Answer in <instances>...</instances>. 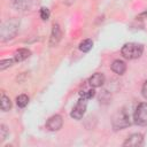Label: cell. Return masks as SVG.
<instances>
[{
  "label": "cell",
  "mask_w": 147,
  "mask_h": 147,
  "mask_svg": "<svg viewBox=\"0 0 147 147\" xmlns=\"http://www.w3.org/2000/svg\"><path fill=\"white\" fill-rule=\"evenodd\" d=\"M133 119L137 125L140 126L147 125V102H141L137 106L133 114Z\"/></svg>",
  "instance_id": "4"
},
{
  "label": "cell",
  "mask_w": 147,
  "mask_h": 147,
  "mask_svg": "<svg viewBox=\"0 0 147 147\" xmlns=\"http://www.w3.org/2000/svg\"><path fill=\"white\" fill-rule=\"evenodd\" d=\"M15 63V60L14 59H5V60H1L0 61V70H5L9 67H11L13 64Z\"/></svg>",
  "instance_id": "17"
},
{
  "label": "cell",
  "mask_w": 147,
  "mask_h": 147,
  "mask_svg": "<svg viewBox=\"0 0 147 147\" xmlns=\"http://www.w3.org/2000/svg\"><path fill=\"white\" fill-rule=\"evenodd\" d=\"M32 1L33 0H11V3L16 10L25 11V10H29L31 8Z\"/></svg>",
  "instance_id": "10"
},
{
  "label": "cell",
  "mask_w": 147,
  "mask_h": 147,
  "mask_svg": "<svg viewBox=\"0 0 147 147\" xmlns=\"http://www.w3.org/2000/svg\"><path fill=\"white\" fill-rule=\"evenodd\" d=\"M63 125V118L61 115H53L46 122V127L49 131H59Z\"/></svg>",
  "instance_id": "6"
},
{
  "label": "cell",
  "mask_w": 147,
  "mask_h": 147,
  "mask_svg": "<svg viewBox=\"0 0 147 147\" xmlns=\"http://www.w3.org/2000/svg\"><path fill=\"white\" fill-rule=\"evenodd\" d=\"M29 103V96L26 94H21L16 98V105L20 107V108H24L26 107Z\"/></svg>",
  "instance_id": "16"
},
{
  "label": "cell",
  "mask_w": 147,
  "mask_h": 147,
  "mask_svg": "<svg viewBox=\"0 0 147 147\" xmlns=\"http://www.w3.org/2000/svg\"><path fill=\"white\" fill-rule=\"evenodd\" d=\"M137 18H138V20H144V18H147V9H146L145 11H142L141 14H139V15L137 16Z\"/></svg>",
  "instance_id": "21"
},
{
  "label": "cell",
  "mask_w": 147,
  "mask_h": 147,
  "mask_svg": "<svg viewBox=\"0 0 147 147\" xmlns=\"http://www.w3.org/2000/svg\"><path fill=\"white\" fill-rule=\"evenodd\" d=\"M92 47H93V40H92V39H85V40L80 41V44H79V46H78V48H79L83 53L90 52V51L92 49Z\"/></svg>",
  "instance_id": "14"
},
{
  "label": "cell",
  "mask_w": 147,
  "mask_h": 147,
  "mask_svg": "<svg viewBox=\"0 0 147 147\" xmlns=\"http://www.w3.org/2000/svg\"><path fill=\"white\" fill-rule=\"evenodd\" d=\"M8 133H9V131H8L7 126H6L5 124H1V125H0V141H1V142L7 138Z\"/></svg>",
  "instance_id": "19"
},
{
  "label": "cell",
  "mask_w": 147,
  "mask_h": 147,
  "mask_svg": "<svg viewBox=\"0 0 147 147\" xmlns=\"http://www.w3.org/2000/svg\"><path fill=\"white\" fill-rule=\"evenodd\" d=\"M88 84L91 87H101L105 84V75L101 72H95L88 78Z\"/></svg>",
  "instance_id": "9"
},
{
  "label": "cell",
  "mask_w": 147,
  "mask_h": 147,
  "mask_svg": "<svg viewBox=\"0 0 147 147\" xmlns=\"http://www.w3.org/2000/svg\"><path fill=\"white\" fill-rule=\"evenodd\" d=\"M141 94L145 99H147V79L145 80L144 85H142V88H141Z\"/></svg>",
  "instance_id": "20"
},
{
  "label": "cell",
  "mask_w": 147,
  "mask_h": 147,
  "mask_svg": "<svg viewBox=\"0 0 147 147\" xmlns=\"http://www.w3.org/2000/svg\"><path fill=\"white\" fill-rule=\"evenodd\" d=\"M39 15H40V18H41L42 21H47V20L49 18V16H51V11H49L48 8L42 7V8H40V10H39Z\"/></svg>",
  "instance_id": "18"
},
{
  "label": "cell",
  "mask_w": 147,
  "mask_h": 147,
  "mask_svg": "<svg viewBox=\"0 0 147 147\" xmlns=\"http://www.w3.org/2000/svg\"><path fill=\"white\" fill-rule=\"evenodd\" d=\"M111 70L117 74V75H123L125 71H126V64L124 61L122 60H115L113 63H111Z\"/></svg>",
  "instance_id": "12"
},
{
  "label": "cell",
  "mask_w": 147,
  "mask_h": 147,
  "mask_svg": "<svg viewBox=\"0 0 147 147\" xmlns=\"http://www.w3.org/2000/svg\"><path fill=\"white\" fill-rule=\"evenodd\" d=\"M121 53L123 57L127 60H136L139 59L144 53V46L138 42H126L123 45Z\"/></svg>",
  "instance_id": "3"
},
{
  "label": "cell",
  "mask_w": 147,
  "mask_h": 147,
  "mask_svg": "<svg viewBox=\"0 0 147 147\" xmlns=\"http://www.w3.org/2000/svg\"><path fill=\"white\" fill-rule=\"evenodd\" d=\"M86 108H87V100L86 99H83L80 98L77 103L75 105V107L72 108L71 113H70V116L74 118V119H82L83 116L85 115V111H86Z\"/></svg>",
  "instance_id": "5"
},
{
  "label": "cell",
  "mask_w": 147,
  "mask_h": 147,
  "mask_svg": "<svg viewBox=\"0 0 147 147\" xmlns=\"http://www.w3.org/2000/svg\"><path fill=\"white\" fill-rule=\"evenodd\" d=\"M0 108L2 111H8L11 108V101L10 99L3 93L1 92V98H0Z\"/></svg>",
  "instance_id": "13"
},
{
  "label": "cell",
  "mask_w": 147,
  "mask_h": 147,
  "mask_svg": "<svg viewBox=\"0 0 147 147\" xmlns=\"http://www.w3.org/2000/svg\"><path fill=\"white\" fill-rule=\"evenodd\" d=\"M62 38V30L59 24H53L51 37H49V46H56Z\"/></svg>",
  "instance_id": "8"
},
{
  "label": "cell",
  "mask_w": 147,
  "mask_h": 147,
  "mask_svg": "<svg viewBox=\"0 0 147 147\" xmlns=\"http://www.w3.org/2000/svg\"><path fill=\"white\" fill-rule=\"evenodd\" d=\"M18 28H20V21L17 18L13 17V18H9V20L5 21L0 26V39H1V41H8V40L13 39L17 34Z\"/></svg>",
  "instance_id": "1"
},
{
  "label": "cell",
  "mask_w": 147,
  "mask_h": 147,
  "mask_svg": "<svg viewBox=\"0 0 147 147\" xmlns=\"http://www.w3.org/2000/svg\"><path fill=\"white\" fill-rule=\"evenodd\" d=\"M94 95H95V90H94V87L79 91V96H80V98H83V99H86V100L92 99Z\"/></svg>",
  "instance_id": "15"
},
{
  "label": "cell",
  "mask_w": 147,
  "mask_h": 147,
  "mask_svg": "<svg viewBox=\"0 0 147 147\" xmlns=\"http://www.w3.org/2000/svg\"><path fill=\"white\" fill-rule=\"evenodd\" d=\"M31 55V51L28 48H20L14 53V60L15 62H22L26 60Z\"/></svg>",
  "instance_id": "11"
},
{
  "label": "cell",
  "mask_w": 147,
  "mask_h": 147,
  "mask_svg": "<svg viewBox=\"0 0 147 147\" xmlns=\"http://www.w3.org/2000/svg\"><path fill=\"white\" fill-rule=\"evenodd\" d=\"M111 125H113V129L115 131L123 130V129L131 125L130 115L125 110V108H121L114 114V116L111 118Z\"/></svg>",
  "instance_id": "2"
},
{
  "label": "cell",
  "mask_w": 147,
  "mask_h": 147,
  "mask_svg": "<svg viewBox=\"0 0 147 147\" xmlns=\"http://www.w3.org/2000/svg\"><path fill=\"white\" fill-rule=\"evenodd\" d=\"M144 145V137L140 133H132L126 138V140L123 142V146H129V147H138Z\"/></svg>",
  "instance_id": "7"
}]
</instances>
